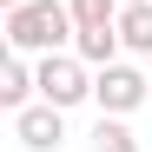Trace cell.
I'll return each mask as SVG.
<instances>
[{"mask_svg": "<svg viewBox=\"0 0 152 152\" xmlns=\"http://www.w3.org/2000/svg\"><path fill=\"white\" fill-rule=\"evenodd\" d=\"M73 7L66 0H20V7H7V46L13 53H66L73 46Z\"/></svg>", "mask_w": 152, "mask_h": 152, "instance_id": "6da1fadb", "label": "cell"}, {"mask_svg": "<svg viewBox=\"0 0 152 152\" xmlns=\"http://www.w3.org/2000/svg\"><path fill=\"white\" fill-rule=\"evenodd\" d=\"M33 73H40V99H46V106H60V113H73V106H86V99H93V66L73 53V46H66V53H40Z\"/></svg>", "mask_w": 152, "mask_h": 152, "instance_id": "7a4b0ae2", "label": "cell"}, {"mask_svg": "<svg viewBox=\"0 0 152 152\" xmlns=\"http://www.w3.org/2000/svg\"><path fill=\"white\" fill-rule=\"evenodd\" d=\"M145 99H152V80H145L132 60H113V66H99V73H93V106H99V113L132 119Z\"/></svg>", "mask_w": 152, "mask_h": 152, "instance_id": "3957f363", "label": "cell"}, {"mask_svg": "<svg viewBox=\"0 0 152 152\" xmlns=\"http://www.w3.org/2000/svg\"><path fill=\"white\" fill-rule=\"evenodd\" d=\"M13 139L27 145V152H60L66 145V113L46 106V99H33V106L13 113Z\"/></svg>", "mask_w": 152, "mask_h": 152, "instance_id": "277c9868", "label": "cell"}, {"mask_svg": "<svg viewBox=\"0 0 152 152\" xmlns=\"http://www.w3.org/2000/svg\"><path fill=\"white\" fill-rule=\"evenodd\" d=\"M40 99V73H33V53H13L7 46V60H0V106L20 113V106H33Z\"/></svg>", "mask_w": 152, "mask_h": 152, "instance_id": "5b68a950", "label": "cell"}, {"mask_svg": "<svg viewBox=\"0 0 152 152\" xmlns=\"http://www.w3.org/2000/svg\"><path fill=\"white\" fill-rule=\"evenodd\" d=\"M73 53L99 73V66H113V60L126 53V40H119V27H86V33H73Z\"/></svg>", "mask_w": 152, "mask_h": 152, "instance_id": "8992f818", "label": "cell"}, {"mask_svg": "<svg viewBox=\"0 0 152 152\" xmlns=\"http://www.w3.org/2000/svg\"><path fill=\"white\" fill-rule=\"evenodd\" d=\"M119 40H126V53H152V0L119 7Z\"/></svg>", "mask_w": 152, "mask_h": 152, "instance_id": "52a82bcc", "label": "cell"}, {"mask_svg": "<svg viewBox=\"0 0 152 152\" xmlns=\"http://www.w3.org/2000/svg\"><path fill=\"white\" fill-rule=\"evenodd\" d=\"M93 152H139V139H132V126H126L119 113H99V126H93Z\"/></svg>", "mask_w": 152, "mask_h": 152, "instance_id": "ba28073f", "label": "cell"}, {"mask_svg": "<svg viewBox=\"0 0 152 152\" xmlns=\"http://www.w3.org/2000/svg\"><path fill=\"white\" fill-rule=\"evenodd\" d=\"M73 7V27H119V0H66Z\"/></svg>", "mask_w": 152, "mask_h": 152, "instance_id": "9c48e42d", "label": "cell"}, {"mask_svg": "<svg viewBox=\"0 0 152 152\" xmlns=\"http://www.w3.org/2000/svg\"><path fill=\"white\" fill-rule=\"evenodd\" d=\"M0 7H20V0H0Z\"/></svg>", "mask_w": 152, "mask_h": 152, "instance_id": "30bf717a", "label": "cell"}, {"mask_svg": "<svg viewBox=\"0 0 152 152\" xmlns=\"http://www.w3.org/2000/svg\"><path fill=\"white\" fill-rule=\"evenodd\" d=\"M119 7H132V0H119Z\"/></svg>", "mask_w": 152, "mask_h": 152, "instance_id": "8fae6325", "label": "cell"}]
</instances>
